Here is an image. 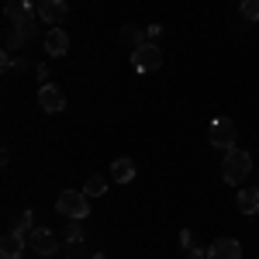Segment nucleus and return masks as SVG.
Wrapping results in <instances>:
<instances>
[{
  "mask_svg": "<svg viewBox=\"0 0 259 259\" xmlns=\"http://www.w3.org/2000/svg\"><path fill=\"white\" fill-rule=\"evenodd\" d=\"M159 35H162V24H149V28H145V38L149 41H156Z\"/></svg>",
  "mask_w": 259,
  "mask_h": 259,
  "instance_id": "nucleus-19",
  "label": "nucleus"
},
{
  "mask_svg": "<svg viewBox=\"0 0 259 259\" xmlns=\"http://www.w3.org/2000/svg\"><path fill=\"white\" fill-rule=\"evenodd\" d=\"M38 104L45 114H59L62 107H66V94H62L56 83H45V87H38Z\"/></svg>",
  "mask_w": 259,
  "mask_h": 259,
  "instance_id": "nucleus-6",
  "label": "nucleus"
},
{
  "mask_svg": "<svg viewBox=\"0 0 259 259\" xmlns=\"http://www.w3.org/2000/svg\"><path fill=\"white\" fill-rule=\"evenodd\" d=\"M7 232H18V235H24V239H28V235L35 232V214H31V211L14 214V221H11V228H7Z\"/></svg>",
  "mask_w": 259,
  "mask_h": 259,
  "instance_id": "nucleus-14",
  "label": "nucleus"
},
{
  "mask_svg": "<svg viewBox=\"0 0 259 259\" xmlns=\"http://www.w3.org/2000/svg\"><path fill=\"white\" fill-rule=\"evenodd\" d=\"M239 11H242V18H245V21H259V0H242Z\"/></svg>",
  "mask_w": 259,
  "mask_h": 259,
  "instance_id": "nucleus-17",
  "label": "nucleus"
},
{
  "mask_svg": "<svg viewBox=\"0 0 259 259\" xmlns=\"http://www.w3.org/2000/svg\"><path fill=\"white\" fill-rule=\"evenodd\" d=\"M249 173H252V156H249L245 149H232V152H225V159H221V177H225V183L242 187Z\"/></svg>",
  "mask_w": 259,
  "mask_h": 259,
  "instance_id": "nucleus-1",
  "label": "nucleus"
},
{
  "mask_svg": "<svg viewBox=\"0 0 259 259\" xmlns=\"http://www.w3.org/2000/svg\"><path fill=\"white\" fill-rule=\"evenodd\" d=\"M45 52L52 56V59H59L69 52V35L62 31V28H49V35H45Z\"/></svg>",
  "mask_w": 259,
  "mask_h": 259,
  "instance_id": "nucleus-10",
  "label": "nucleus"
},
{
  "mask_svg": "<svg viewBox=\"0 0 259 259\" xmlns=\"http://www.w3.org/2000/svg\"><path fill=\"white\" fill-rule=\"evenodd\" d=\"M31 4H35V7H38V0H31Z\"/></svg>",
  "mask_w": 259,
  "mask_h": 259,
  "instance_id": "nucleus-23",
  "label": "nucleus"
},
{
  "mask_svg": "<svg viewBox=\"0 0 259 259\" xmlns=\"http://www.w3.org/2000/svg\"><path fill=\"white\" fill-rule=\"evenodd\" d=\"M135 173H139V169H135V162L128 159V156H121V159L111 162V180H114V183H132Z\"/></svg>",
  "mask_w": 259,
  "mask_h": 259,
  "instance_id": "nucleus-11",
  "label": "nucleus"
},
{
  "mask_svg": "<svg viewBox=\"0 0 259 259\" xmlns=\"http://www.w3.org/2000/svg\"><path fill=\"white\" fill-rule=\"evenodd\" d=\"M194 245H197V239H194V232H190V228H183V232H180V249L187 252V249H194Z\"/></svg>",
  "mask_w": 259,
  "mask_h": 259,
  "instance_id": "nucleus-18",
  "label": "nucleus"
},
{
  "mask_svg": "<svg viewBox=\"0 0 259 259\" xmlns=\"http://www.w3.org/2000/svg\"><path fill=\"white\" fill-rule=\"evenodd\" d=\"M28 245H31V252H38V256H56V252H59V242H56V232H52V228H35V232L28 235Z\"/></svg>",
  "mask_w": 259,
  "mask_h": 259,
  "instance_id": "nucleus-5",
  "label": "nucleus"
},
{
  "mask_svg": "<svg viewBox=\"0 0 259 259\" xmlns=\"http://www.w3.org/2000/svg\"><path fill=\"white\" fill-rule=\"evenodd\" d=\"M207 139H211L214 149L232 152V149H235V142H239V132H235L232 118H214V121H211V128H207Z\"/></svg>",
  "mask_w": 259,
  "mask_h": 259,
  "instance_id": "nucleus-3",
  "label": "nucleus"
},
{
  "mask_svg": "<svg viewBox=\"0 0 259 259\" xmlns=\"http://www.w3.org/2000/svg\"><path fill=\"white\" fill-rule=\"evenodd\" d=\"M104 190H107V180L104 177H97V173L87 177V183H83V194H87V197H100Z\"/></svg>",
  "mask_w": 259,
  "mask_h": 259,
  "instance_id": "nucleus-16",
  "label": "nucleus"
},
{
  "mask_svg": "<svg viewBox=\"0 0 259 259\" xmlns=\"http://www.w3.org/2000/svg\"><path fill=\"white\" fill-rule=\"evenodd\" d=\"M207 259H242V242L214 239L211 245H207Z\"/></svg>",
  "mask_w": 259,
  "mask_h": 259,
  "instance_id": "nucleus-8",
  "label": "nucleus"
},
{
  "mask_svg": "<svg viewBox=\"0 0 259 259\" xmlns=\"http://www.w3.org/2000/svg\"><path fill=\"white\" fill-rule=\"evenodd\" d=\"M187 259H207V249H197L194 245V249H187Z\"/></svg>",
  "mask_w": 259,
  "mask_h": 259,
  "instance_id": "nucleus-20",
  "label": "nucleus"
},
{
  "mask_svg": "<svg viewBox=\"0 0 259 259\" xmlns=\"http://www.w3.org/2000/svg\"><path fill=\"white\" fill-rule=\"evenodd\" d=\"M49 76H52V73H49V66H38V83H41V87L49 83Z\"/></svg>",
  "mask_w": 259,
  "mask_h": 259,
  "instance_id": "nucleus-21",
  "label": "nucleus"
},
{
  "mask_svg": "<svg viewBox=\"0 0 259 259\" xmlns=\"http://www.w3.org/2000/svg\"><path fill=\"white\" fill-rule=\"evenodd\" d=\"M56 211L69 221H83L90 214V197L83 190H62L59 197H56Z\"/></svg>",
  "mask_w": 259,
  "mask_h": 259,
  "instance_id": "nucleus-2",
  "label": "nucleus"
},
{
  "mask_svg": "<svg viewBox=\"0 0 259 259\" xmlns=\"http://www.w3.org/2000/svg\"><path fill=\"white\" fill-rule=\"evenodd\" d=\"M121 41L124 45H132V49H139V45H145V28H139V24H124L121 28Z\"/></svg>",
  "mask_w": 259,
  "mask_h": 259,
  "instance_id": "nucleus-15",
  "label": "nucleus"
},
{
  "mask_svg": "<svg viewBox=\"0 0 259 259\" xmlns=\"http://www.w3.org/2000/svg\"><path fill=\"white\" fill-rule=\"evenodd\" d=\"M4 14H7V24H18V21L31 18V0H7Z\"/></svg>",
  "mask_w": 259,
  "mask_h": 259,
  "instance_id": "nucleus-12",
  "label": "nucleus"
},
{
  "mask_svg": "<svg viewBox=\"0 0 259 259\" xmlns=\"http://www.w3.org/2000/svg\"><path fill=\"white\" fill-rule=\"evenodd\" d=\"M162 66V49L156 41H145L139 49H132V69H139V73H152V69H159Z\"/></svg>",
  "mask_w": 259,
  "mask_h": 259,
  "instance_id": "nucleus-4",
  "label": "nucleus"
},
{
  "mask_svg": "<svg viewBox=\"0 0 259 259\" xmlns=\"http://www.w3.org/2000/svg\"><path fill=\"white\" fill-rule=\"evenodd\" d=\"M235 204H239L242 214H256L259 211V187H242L239 197H235Z\"/></svg>",
  "mask_w": 259,
  "mask_h": 259,
  "instance_id": "nucleus-13",
  "label": "nucleus"
},
{
  "mask_svg": "<svg viewBox=\"0 0 259 259\" xmlns=\"http://www.w3.org/2000/svg\"><path fill=\"white\" fill-rule=\"evenodd\" d=\"M90 259H104V252H97V256H90Z\"/></svg>",
  "mask_w": 259,
  "mask_h": 259,
  "instance_id": "nucleus-22",
  "label": "nucleus"
},
{
  "mask_svg": "<svg viewBox=\"0 0 259 259\" xmlns=\"http://www.w3.org/2000/svg\"><path fill=\"white\" fill-rule=\"evenodd\" d=\"M41 21H49L52 28H59L62 21H66V14H69V4L66 0H38V11H35Z\"/></svg>",
  "mask_w": 259,
  "mask_h": 259,
  "instance_id": "nucleus-7",
  "label": "nucleus"
},
{
  "mask_svg": "<svg viewBox=\"0 0 259 259\" xmlns=\"http://www.w3.org/2000/svg\"><path fill=\"white\" fill-rule=\"evenodd\" d=\"M24 249H28V239L18 235V232H7L4 242H0V259H21Z\"/></svg>",
  "mask_w": 259,
  "mask_h": 259,
  "instance_id": "nucleus-9",
  "label": "nucleus"
}]
</instances>
